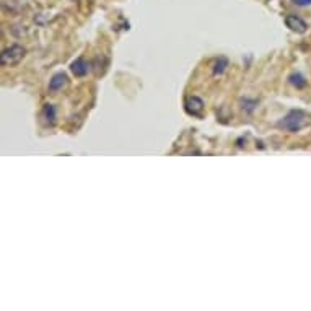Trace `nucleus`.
<instances>
[{
  "label": "nucleus",
  "instance_id": "9d476101",
  "mask_svg": "<svg viewBox=\"0 0 311 311\" xmlns=\"http://www.w3.org/2000/svg\"><path fill=\"white\" fill-rule=\"evenodd\" d=\"M256 106H258V101H249V99L243 101V110H246L248 113H253L256 110Z\"/></svg>",
  "mask_w": 311,
  "mask_h": 311
},
{
  "label": "nucleus",
  "instance_id": "39448f33",
  "mask_svg": "<svg viewBox=\"0 0 311 311\" xmlns=\"http://www.w3.org/2000/svg\"><path fill=\"white\" fill-rule=\"evenodd\" d=\"M65 85H67V75L64 72H59L56 75H52V78L49 80V91L57 93L62 90Z\"/></svg>",
  "mask_w": 311,
  "mask_h": 311
},
{
  "label": "nucleus",
  "instance_id": "9b49d317",
  "mask_svg": "<svg viewBox=\"0 0 311 311\" xmlns=\"http://www.w3.org/2000/svg\"><path fill=\"white\" fill-rule=\"evenodd\" d=\"M293 4L298 7H306V5H311V0H293Z\"/></svg>",
  "mask_w": 311,
  "mask_h": 311
},
{
  "label": "nucleus",
  "instance_id": "7ed1b4c3",
  "mask_svg": "<svg viewBox=\"0 0 311 311\" xmlns=\"http://www.w3.org/2000/svg\"><path fill=\"white\" fill-rule=\"evenodd\" d=\"M184 110L187 114H191L194 118H200L202 111H204V101L199 96H189L184 101Z\"/></svg>",
  "mask_w": 311,
  "mask_h": 311
},
{
  "label": "nucleus",
  "instance_id": "0eeeda50",
  "mask_svg": "<svg viewBox=\"0 0 311 311\" xmlns=\"http://www.w3.org/2000/svg\"><path fill=\"white\" fill-rule=\"evenodd\" d=\"M41 118L44 119V124L52 127L56 124V119H57V111H56V106L54 105H46L43 108V113H41Z\"/></svg>",
  "mask_w": 311,
  "mask_h": 311
},
{
  "label": "nucleus",
  "instance_id": "f03ea898",
  "mask_svg": "<svg viewBox=\"0 0 311 311\" xmlns=\"http://www.w3.org/2000/svg\"><path fill=\"white\" fill-rule=\"evenodd\" d=\"M26 54V49L22 44H12L10 47H7L2 52V65L4 67H13L20 64L23 60Z\"/></svg>",
  "mask_w": 311,
  "mask_h": 311
},
{
  "label": "nucleus",
  "instance_id": "6e6552de",
  "mask_svg": "<svg viewBox=\"0 0 311 311\" xmlns=\"http://www.w3.org/2000/svg\"><path fill=\"white\" fill-rule=\"evenodd\" d=\"M288 83L292 85V86H295L296 90H301V88H305V86L308 85V82H306V78L301 75L300 72H296V73H292V75L288 77Z\"/></svg>",
  "mask_w": 311,
  "mask_h": 311
},
{
  "label": "nucleus",
  "instance_id": "f257e3e1",
  "mask_svg": "<svg viewBox=\"0 0 311 311\" xmlns=\"http://www.w3.org/2000/svg\"><path fill=\"white\" fill-rule=\"evenodd\" d=\"M308 126H309V116L301 110H293V111L287 113L285 116L277 123L279 129H283L287 132H300Z\"/></svg>",
  "mask_w": 311,
  "mask_h": 311
},
{
  "label": "nucleus",
  "instance_id": "1a4fd4ad",
  "mask_svg": "<svg viewBox=\"0 0 311 311\" xmlns=\"http://www.w3.org/2000/svg\"><path fill=\"white\" fill-rule=\"evenodd\" d=\"M227 67H228V59L219 57L217 60H215V65H214V75H222Z\"/></svg>",
  "mask_w": 311,
  "mask_h": 311
},
{
  "label": "nucleus",
  "instance_id": "20e7f679",
  "mask_svg": "<svg viewBox=\"0 0 311 311\" xmlns=\"http://www.w3.org/2000/svg\"><path fill=\"white\" fill-rule=\"evenodd\" d=\"M285 25H287V28H290L293 33H298V35H303V33H306L308 30V25L305 20L296 15H287Z\"/></svg>",
  "mask_w": 311,
  "mask_h": 311
},
{
  "label": "nucleus",
  "instance_id": "423d86ee",
  "mask_svg": "<svg viewBox=\"0 0 311 311\" xmlns=\"http://www.w3.org/2000/svg\"><path fill=\"white\" fill-rule=\"evenodd\" d=\"M88 62H86L85 59H82V57H78L77 60H73L72 62V65H70V70H72V73L75 77H85L86 73H88Z\"/></svg>",
  "mask_w": 311,
  "mask_h": 311
}]
</instances>
